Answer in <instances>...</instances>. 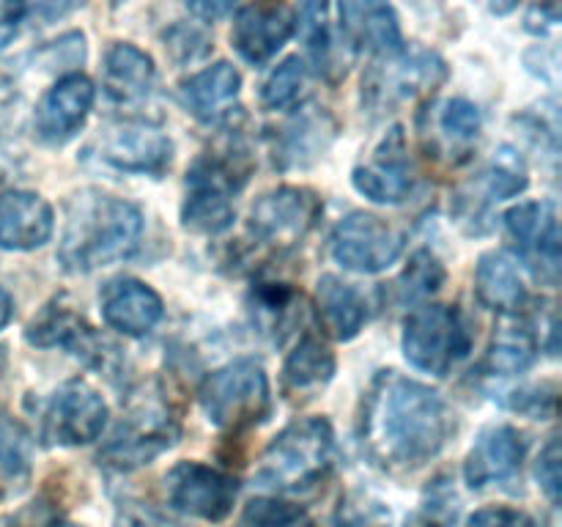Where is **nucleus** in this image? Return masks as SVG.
<instances>
[{"label": "nucleus", "instance_id": "obj_1", "mask_svg": "<svg viewBox=\"0 0 562 527\" xmlns=\"http://www.w3.org/2000/svg\"><path fill=\"white\" fill-rule=\"evenodd\" d=\"M453 431V410L428 384L395 371H382L371 382L362 404L360 442L379 467L420 470L442 453Z\"/></svg>", "mask_w": 562, "mask_h": 527}, {"label": "nucleus", "instance_id": "obj_2", "mask_svg": "<svg viewBox=\"0 0 562 527\" xmlns=\"http://www.w3.org/2000/svg\"><path fill=\"white\" fill-rule=\"evenodd\" d=\"M58 258L66 272L88 274L113 267L137 250L143 212L102 190H80L66 201Z\"/></svg>", "mask_w": 562, "mask_h": 527}, {"label": "nucleus", "instance_id": "obj_3", "mask_svg": "<svg viewBox=\"0 0 562 527\" xmlns=\"http://www.w3.org/2000/svg\"><path fill=\"white\" fill-rule=\"evenodd\" d=\"M338 459L327 417H300L267 445L256 481L272 492H302L333 472Z\"/></svg>", "mask_w": 562, "mask_h": 527}, {"label": "nucleus", "instance_id": "obj_4", "mask_svg": "<svg viewBox=\"0 0 562 527\" xmlns=\"http://www.w3.org/2000/svg\"><path fill=\"white\" fill-rule=\"evenodd\" d=\"M234 148L203 154L187 170V195L181 203V225L192 234H223L234 223V195L245 187L250 165Z\"/></svg>", "mask_w": 562, "mask_h": 527}, {"label": "nucleus", "instance_id": "obj_5", "mask_svg": "<svg viewBox=\"0 0 562 527\" xmlns=\"http://www.w3.org/2000/svg\"><path fill=\"white\" fill-rule=\"evenodd\" d=\"M209 423L223 431H247L272 415V388L261 362L241 357L209 373L198 390Z\"/></svg>", "mask_w": 562, "mask_h": 527}, {"label": "nucleus", "instance_id": "obj_6", "mask_svg": "<svg viewBox=\"0 0 562 527\" xmlns=\"http://www.w3.org/2000/svg\"><path fill=\"white\" fill-rule=\"evenodd\" d=\"M401 349L412 368L445 377L470 355L472 333L459 307L420 305L406 316Z\"/></svg>", "mask_w": 562, "mask_h": 527}, {"label": "nucleus", "instance_id": "obj_7", "mask_svg": "<svg viewBox=\"0 0 562 527\" xmlns=\"http://www.w3.org/2000/svg\"><path fill=\"white\" fill-rule=\"evenodd\" d=\"M448 69L439 55L428 49H401V53L382 55L379 64L371 66L368 77L362 80V102L373 113H390L398 104L434 91L442 86Z\"/></svg>", "mask_w": 562, "mask_h": 527}, {"label": "nucleus", "instance_id": "obj_8", "mask_svg": "<svg viewBox=\"0 0 562 527\" xmlns=\"http://www.w3.org/2000/svg\"><path fill=\"white\" fill-rule=\"evenodd\" d=\"M406 236L387 220L368 212H351L329 236V253L349 272L376 274L404 256Z\"/></svg>", "mask_w": 562, "mask_h": 527}, {"label": "nucleus", "instance_id": "obj_9", "mask_svg": "<svg viewBox=\"0 0 562 527\" xmlns=\"http://www.w3.org/2000/svg\"><path fill=\"white\" fill-rule=\"evenodd\" d=\"M88 157L119 173L162 176L173 162V141L151 124L124 121L93 137Z\"/></svg>", "mask_w": 562, "mask_h": 527}, {"label": "nucleus", "instance_id": "obj_10", "mask_svg": "<svg viewBox=\"0 0 562 527\" xmlns=\"http://www.w3.org/2000/svg\"><path fill=\"white\" fill-rule=\"evenodd\" d=\"M110 410L97 388L86 379H69L49 395L42 415V437L47 445L77 448L99 439Z\"/></svg>", "mask_w": 562, "mask_h": 527}, {"label": "nucleus", "instance_id": "obj_11", "mask_svg": "<svg viewBox=\"0 0 562 527\" xmlns=\"http://www.w3.org/2000/svg\"><path fill=\"white\" fill-rule=\"evenodd\" d=\"M322 217V198L307 187H278L263 192L250 209V234L261 245L294 247Z\"/></svg>", "mask_w": 562, "mask_h": 527}, {"label": "nucleus", "instance_id": "obj_12", "mask_svg": "<svg viewBox=\"0 0 562 527\" xmlns=\"http://www.w3.org/2000/svg\"><path fill=\"white\" fill-rule=\"evenodd\" d=\"M165 492L179 514L203 522H223L234 511L239 483L228 472L203 461H179L165 475Z\"/></svg>", "mask_w": 562, "mask_h": 527}, {"label": "nucleus", "instance_id": "obj_13", "mask_svg": "<svg viewBox=\"0 0 562 527\" xmlns=\"http://www.w3.org/2000/svg\"><path fill=\"white\" fill-rule=\"evenodd\" d=\"M505 234L541 283L558 285L560 223L552 201H527L505 212Z\"/></svg>", "mask_w": 562, "mask_h": 527}, {"label": "nucleus", "instance_id": "obj_14", "mask_svg": "<svg viewBox=\"0 0 562 527\" xmlns=\"http://www.w3.org/2000/svg\"><path fill=\"white\" fill-rule=\"evenodd\" d=\"M176 439H179V426H176L173 417L162 410L143 406V410L132 412L130 417L121 421L108 445L99 450V464L119 472L137 470L143 464H151L168 448H173Z\"/></svg>", "mask_w": 562, "mask_h": 527}, {"label": "nucleus", "instance_id": "obj_15", "mask_svg": "<svg viewBox=\"0 0 562 527\" xmlns=\"http://www.w3.org/2000/svg\"><path fill=\"white\" fill-rule=\"evenodd\" d=\"M351 184L373 203H404L415 190L409 152H406L404 126H390L387 135L373 148L371 159L357 165Z\"/></svg>", "mask_w": 562, "mask_h": 527}, {"label": "nucleus", "instance_id": "obj_16", "mask_svg": "<svg viewBox=\"0 0 562 527\" xmlns=\"http://www.w3.org/2000/svg\"><path fill=\"white\" fill-rule=\"evenodd\" d=\"M93 82L80 71L60 77L36 108V132L44 143L71 141L82 130L93 108Z\"/></svg>", "mask_w": 562, "mask_h": 527}, {"label": "nucleus", "instance_id": "obj_17", "mask_svg": "<svg viewBox=\"0 0 562 527\" xmlns=\"http://www.w3.org/2000/svg\"><path fill=\"white\" fill-rule=\"evenodd\" d=\"M527 453V439L514 426H488L477 434L475 445L467 453L464 478L470 489H488L494 483L510 481L519 472Z\"/></svg>", "mask_w": 562, "mask_h": 527}, {"label": "nucleus", "instance_id": "obj_18", "mask_svg": "<svg viewBox=\"0 0 562 527\" xmlns=\"http://www.w3.org/2000/svg\"><path fill=\"white\" fill-rule=\"evenodd\" d=\"M340 31L355 49L371 55H393L404 49L398 14L387 0H338Z\"/></svg>", "mask_w": 562, "mask_h": 527}, {"label": "nucleus", "instance_id": "obj_19", "mask_svg": "<svg viewBox=\"0 0 562 527\" xmlns=\"http://www.w3.org/2000/svg\"><path fill=\"white\" fill-rule=\"evenodd\" d=\"M294 33V14L278 3L247 5L236 14L231 42L236 53L252 66L272 60Z\"/></svg>", "mask_w": 562, "mask_h": 527}, {"label": "nucleus", "instance_id": "obj_20", "mask_svg": "<svg viewBox=\"0 0 562 527\" xmlns=\"http://www.w3.org/2000/svg\"><path fill=\"white\" fill-rule=\"evenodd\" d=\"M99 305H102V318L108 322V327L119 329L130 338H143L151 333L165 313L162 296L137 278L110 280L102 289Z\"/></svg>", "mask_w": 562, "mask_h": 527}, {"label": "nucleus", "instance_id": "obj_21", "mask_svg": "<svg viewBox=\"0 0 562 527\" xmlns=\"http://www.w3.org/2000/svg\"><path fill=\"white\" fill-rule=\"evenodd\" d=\"M55 231V212L38 192H0V247L25 253L47 245Z\"/></svg>", "mask_w": 562, "mask_h": 527}, {"label": "nucleus", "instance_id": "obj_22", "mask_svg": "<svg viewBox=\"0 0 562 527\" xmlns=\"http://www.w3.org/2000/svg\"><path fill=\"white\" fill-rule=\"evenodd\" d=\"M27 344L38 346V349H60L71 351L75 357H82L88 366H104V344L97 333H93L91 324L82 316H77L71 307L53 302V305L44 307L25 329Z\"/></svg>", "mask_w": 562, "mask_h": 527}, {"label": "nucleus", "instance_id": "obj_23", "mask_svg": "<svg viewBox=\"0 0 562 527\" xmlns=\"http://www.w3.org/2000/svg\"><path fill=\"white\" fill-rule=\"evenodd\" d=\"M318 324L333 340H355L368 322V300L355 283L338 274H322L316 283Z\"/></svg>", "mask_w": 562, "mask_h": 527}, {"label": "nucleus", "instance_id": "obj_24", "mask_svg": "<svg viewBox=\"0 0 562 527\" xmlns=\"http://www.w3.org/2000/svg\"><path fill=\"white\" fill-rule=\"evenodd\" d=\"M241 91V75L228 60L206 66L203 71L181 82V102L195 119L217 124L231 115V104Z\"/></svg>", "mask_w": 562, "mask_h": 527}, {"label": "nucleus", "instance_id": "obj_25", "mask_svg": "<svg viewBox=\"0 0 562 527\" xmlns=\"http://www.w3.org/2000/svg\"><path fill=\"white\" fill-rule=\"evenodd\" d=\"M104 93L119 104H137L151 93L157 82V66L151 55L130 42H115L104 53Z\"/></svg>", "mask_w": 562, "mask_h": 527}, {"label": "nucleus", "instance_id": "obj_26", "mask_svg": "<svg viewBox=\"0 0 562 527\" xmlns=\"http://www.w3.org/2000/svg\"><path fill=\"white\" fill-rule=\"evenodd\" d=\"M335 377V355L316 335H302L283 362V393L289 401H305L322 393Z\"/></svg>", "mask_w": 562, "mask_h": 527}, {"label": "nucleus", "instance_id": "obj_27", "mask_svg": "<svg viewBox=\"0 0 562 527\" xmlns=\"http://www.w3.org/2000/svg\"><path fill=\"white\" fill-rule=\"evenodd\" d=\"M538 360V333L519 313L503 316L488 344L483 368L494 377H516L525 373Z\"/></svg>", "mask_w": 562, "mask_h": 527}, {"label": "nucleus", "instance_id": "obj_28", "mask_svg": "<svg viewBox=\"0 0 562 527\" xmlns=\"http://www.w3.org/2000/svg\"><path fill=\"white\" fill-rule=\"evenodd\" d=\"M475 294L481 305L510 316L519 313L527 302V285L519 267L505 253L494 250L481 256L475 269Z\"/></svg>", "mask_w": 562, "mask_h": 527}, {"label": "nucleus", "instance_id": "obj_29", "mask_svg": "<svg viewBox=\"0 0 562 527\" xmlns=\"http://www.w3.org/2000/svg\"><path fill=\"white\" fill-rule=\"evenodd\" d=\"M335 124L327 113H302L283 126L274 146V162L280 168H305L327 152Z\"/></svg>", "mask_w": 562, "mask_h": 527}, {"label": "nucleus", "instance_id": "obj_30", "mask_svg": "<svg viewBox=\"0 0 562 527\" xmlns=\"http://www.w3.org/2000/svg\"><path fill=\"white\" fill-rule=\"evenodd\" d=\"M33 472V437L20 421L0 412V500L16 497Z\"/></svg>", "mask_w": 562, "mask_h": 527}, {"label": "nucleus", "instance_id": "obj_31", "mask_svg": "<svg viewBox=\"0 0 562 527\" xmlns=\"http://www.w3.org/2000/svg\"><path fill=\"white\" fill-rule=\"evenodd\" d=\"M294 25L300 31L302 42H305V49L313 58V64L324 71L333 69L335 38L333 25H329V0H300Z\"/></svg>", "mask_w": 562, "mask_h": 527}, {"label": "nucleus", "instance_id": "obj_32", "mask_svg": "<svg viewBox=\"0 0 562 527\" xmlns=\"http://www.w3.org/2000/svg\"><path fill=\"white\" fill-rule=\"evenodd\" d=\"M475 184L486 195V201H505V198L521 195L527 190V184H530L525 159L514 148H499L488 159L486 168L481 170Z\"/></svg>", "mask_w": 562, "mask_h": 527}, {"label": "nucleus", "instance_id": "obj_33", "mask_svg": "<svg viewBox=\"0 0 562 527\" xmlns=\"http://www.w3.org/2000/svg\"><path fill=\"white\" fill-rule=\"evenodd\" d=\"M307 88V66L302 58H285L274 66L261 86V104L272 113L278 110H294L302 102Z\"/></svg>", "mask_w": 562, "mask_h": 527}, {"label": "nucleus", "instance_id": "obj_34", "mask_svg": "<svg viewBox=\"0 0 562 527\" xmlns=\"http://www.w3.org/2000/svg\"><path fill=\"white\" fill-rule=\"evenodd\" d=\"M445 278H448V272H445L442 261L423 247L409 258V267L404 269V274L395 283V291H398V300L404 305L406 302H420L431 296L434 291L442 289Z\"/></svg>", "mask_w": 562, "mask_h": 527}, {"label": "nucleus", "instance_id": "obj_35", "mask_svg": "<svg viewBox=\"0 0 562 527\" xmlns=\"http://www.w3.org/2000/svg\"><path fill=\"white\" fill-rule=\"evenodd\" d=\"M459 519V494L448 478H437L423 494L415 514L406 519V527H453Z\"/></svg>", "mask_w": 562, "mask_h": 527}, {"label": "nucleus", "instance_id": "obj_36", "mask_svg": "<svg viewBox=\"0 0 562 527\" xmlns=\"http://www.w3.org/2000/svg\"><path fill=\"white\" fill-rule=\"evenodd\" d=\"M481 110L467 99H450L439 113V130L453 146H470L481 135Z\"/></svg>", "mask_w": 562, "mask_h": 527}, {"label": "nucleus", "instance_id": "obj_37", "mask_svg": "<svg viewBox=\"0 0 562 527\" xmlns=\"http://www.w3.org/2000/svg\"><path fill=\"white\" fill-rule=\"evenodd\" d=\"M252 300V313L263 322V329L269 333H278V327H283L285 316L294 307V289H289L285 283H256L250 294Z\"/></svg>", "mask_w": 562, "mask_h": 527}, {"label": "nucleus", "instance_id": "obj_38", "mask_svg": "<svg viewBox=\"0 0 562 527\" xmlns=\"http://www.w3.org/2000/svg\"><path fill=\"white\" fill-rule=\"evenodd\" d=\"M503 404L527 417L547 421V417H554V412H558V388L549 382L525 384V388L505 393Z\"/></svg>", "mask_w": 562, "mask_h": 527}, {"label": "nucleus", "instance_id": "obj_39", "mask_svg": "<svg viewBox=\"0 0 562 527\" xmlns=\"http://www.w3.org/2000/svg\"><path fill=\"white\" fill-rule=\"evenodd\" d=\"M562 450H560V437H552L547 442V448L541 450L538 456V464H536V475L538 483H541L543 494L552 500L554 505L560 503V492H562Z\"/></svg>", "mask_w": 562, "mask_h": 527}, {"label": "nucleus", "instance_id": "obj_40", "mask_svg": "<svg viewBox=\"0 0 562 527\" xmlns=\"http://www.w3.org/2000/svg\"><path fill=\"white\" fill-rule=\"evenodd\" d=\"M467 527H536V522L519 508H483L477 514L470 516Z\"/></svg>", "mask_w": 562, "mask_h": 527}, {"label": "nucleus", "instance_id": "obj_41", "mask_svg": "<svg viewBox=\"0 0 562 527\" xmlns=\"http://www.w3.org/2000/svg\"><path fill=\"white\" fill-rule=\"evenodd\" d=\"M88 0H25V14L44 22V25H49V22L69 16L71 11L82 9Z\"/></svg>", "mask_w": 562, "mask_h": 527}, {"label": "nucleus", "instance_id": "obj_42", "mask_svg": "<svg viewBox=\"0 0 562 527\" xmlns=\"http://www.w3.org/2000/svg\"><path fill=\"white\" fill-rule=\"evenodd\" d=\"M22 20H25V0H0V53L16 38Z\"/></svg>", "mask_w": 562, "mask_h": 527}, {"label": "nucleus", "instance_id": "obj_43", "mask_svg": "<svg viewBox=\"0 0 562 527\" xmlns=\"http://www.w3.org/2000/svg\"><path fill=\"white\" fill-rule=\"evenodd\" d=\"M236 5V0H187V9L198 16V20L217 22L228 14Z\"/></svg>", "mask_w": 562, "mask_h": 527}, {"label": "nucleus", "instance_id": "obj_44", "mask_svg": "<svg viewBox=\"0 0 562 527\" xmlns=\"http://www.w3.org/2000/svg\"><path fill=\"white\" fill-rule=\"evenodd\" d=\"M11 318H14V300H11L9 291L0 285V329H3Z\"/></svg>", "mask_w": 562, "mask_h": 527}, {"label": "nucleus", "instance_id": "obj_45", "mask_svg": "<svg viewBox=\"0 0 562 527\" xmlns=\"http://www.w3.org/2000/svg\"><path fill=\"white\" fill-rule=\"evenodd\" d=\"M519 0H492V11L497 16H508L510 11H516Z\"/></svg>", "mask_w": 562, "mask_h": 527}, {"label": "nucleus", "instance_id": "obj_46", "mask_svg": "<svg viewBox=\"0 0 562 527\" xmlns=\"http://www.w3.org/2000/svg\"><path fill=\"white\" fill-rule=\"evenodd\" d=\"M60 527H75V525H60Z\"/></svg>", "mask_w": 562, "mask_h": 527}]
</instances>
